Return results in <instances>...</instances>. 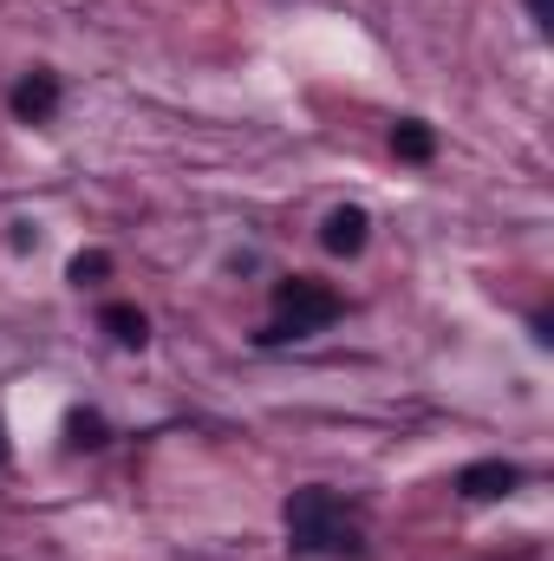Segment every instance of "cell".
Listing matches in <instances>:
<instances>
[{"instance_id":"1","label":"cell","mask_w":554,"mask_h":561,"mask_svg":"<svg viewBox=\"0 0 554 561\" xmlns=\"http://www.w3.org/2000/svg\"><path fill=\"white\" fill-rule=\"evenodd\" d=\"M287 542L307 556H366L359 523L346 516V503L333 490H293L287 496Z\"/></svg>"},{"instance_id":"2","label":"cell","mask_w":554,"mask_h":561,"mask_svg":"<svg viewBox=\"0 0 554 561\" xmlns=\"http://www.w3.org/2000/svg\"><path fill=\"white\" fill-rule=\"evenodd\" d=\"M275 307H280V320L255 333L262 346L307 340V333H320V327H333V320H339V294H333V287H320V280H307V275L275 280Z\"/></svg>"},{"instance_id":"3","label":"cell","mask_w":554,"mask_h":561,"mask_svg":"<svg viewBox=\"0 0 554 561\" xmlns=\"http://www.w3.org/2000/svg\"><path fill=\"white\" fill-rule=\"evenodd\" d=\"M516 483H522V470L503 463V457H483V463H470V470L457 477V490H463L470 503H496V496H509Z\"/></svg>"},{"instance_id":"4","label":"cell","mask_w":554,"mask_h":561,"mask_svg":"<svg viewBox=\"0 0 554 561\" xmlns=\"http://www.w3.org/2000/svg\"><path fill=\"white\" fill-rule=\"evenodd\" d=\"M53 112H59V79L53 72H33V79L13 85V118L20 125H46Z\"/></svg>"},{"instance_id":"5","label":"cell","mask_w":554,"mask_h":561,"mask_svg":"<svg viewBox=\"0 0 554 561\" xmlns=\"http://www.w3.org/2000/svg\"><path fill=\"white\" fill-rule=\"evenodd\" d=\"M366 236H372V216H366V209H353V203H346V209H333V216H326V229H320L326 255H359V249H366Z\"/></svg>"},{"instance_id":"6","label":"cell","mask_w":554,"mask_h":561,"mask_svg":"<svg viewBox=\"0 0 554 561\" xmlns=\"http://www.w3.org/2000/svg\"><path fill=\"white\" fill-rule=\"evenodd\" d=\"M99 327H105L118 346H143V340H150V320H143V307H131V300H112V307L99 313Z\"/></svg>"},{"instance_id":"7","label":"cell","mask_w":554,"mask_h":561,"mask_svg":"<svg viewBox=\"0 0 554 561\" xmlns=\"http://www.w3.org/2000/svg\"><path fill=\"white\" fill-rule=\"evenodd\" d=\"M105 437H112V424L99 419V412H72V419H66V444H72V450H99Z\"/></svg>"},{"instance_id":"8","label":"cell","mask_w":554,"mask_h":561,"mask_svg":"<svg viewBox=\"0 0 554 561\" xmlns=\"http://www.w3.org/2000/svg\"><path fill=\"white\" fill-rule=\"evenodd\" d=\"M392 150H399L405 163H424V157L437 150V138H430V125H417V118H405V125L392 131Z\"/></svg>"},{"instance_id":"9","label":"cell","mask_w":554,"mask_h":561,"mask_svg":"<svg viewBox=\"0 0 554 561\" xmlns=\"http://www.w3.org/2000/svg\"><path fill=\"white\" fill-rule=\"evenodd\" d=\"M66 275L79 280V287H99V280L112 275V255H105V249H85V255H72V268H66Z\"/></svg>"},{"instance_id":"10","label":"cell","mask_w":554,"mask_h":561,"mask_svg":"<svg viewBox=\"0 0 554 561\" xmlns=\"http://www.w3.org/2000/svg\"><path fill=\"white\" fill-rule=\"evenodd\" d=\"M7 242L26 255V249H39V229H33V222H13V236H7Z\"/></svg>"},{"instance_id":"11","label":"cell","mask_w":554,"mask_h":561,"mask_svg":"<svg viewBox=\"0 0 554 561\" xmlns=\"http://www.w3.org/2000/svg\"><path fill=\"white\" fill-rule=\"evenodd\" d=\"M529 13H535V20L549 26V20H554V0H529Z\"/></svg>"},{"instance_id":"12","label":"cell","mask_w":554,"mask_h":561,"mask_svg":"<svg viewBox=\"0 0 554 561\" xmlns=\"http://www.w3.org/2000/svg\"><path fill=\"white\" fill-rule=\"evenodd\" d=\"M0 463H7V431H0Z\"/></svg>"}]
</instances>
